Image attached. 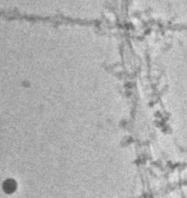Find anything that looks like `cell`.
<instances>
[{"label":"cell","mask_w":187,"mask_h":198,"mask_svg":"<svg viewBox=\"0 0 187 198\" xmlns=\"http://www.w3.org/2000/svg\"><path fill=\"white\" fill-rule=\"evenodd\" d=\"M16 188V184L13 180H9L5 183V190L7 192H13Z\"/></svg>","instance_id":"obj_1"}]
</instances>
